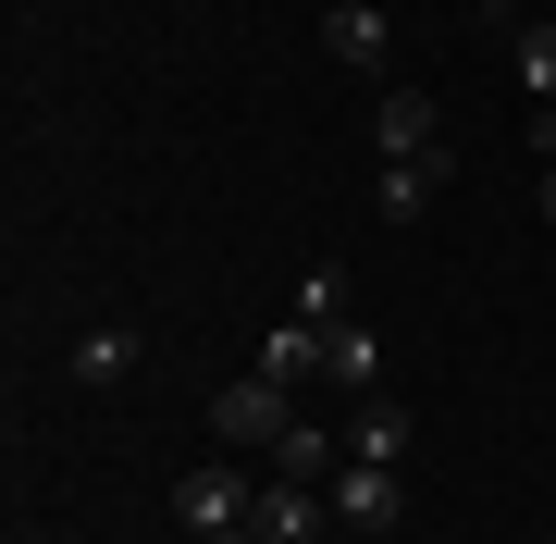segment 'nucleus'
I'll list each match as a JSON object with an SVG mask.
<instances>
[{
  "label": "nucleus",
  "mask_w": 556,
  "mask_h": 544,
  "mask_svg": "<svg viewBox=\"0 0 556 544\" xmlns=\"http://www.w3.org/2000/svg\"><path fill=\"white\" fill-rule=\"evenodd\" d=\"M298 322H321V334H334V322H358V298H346V273H334V261L298 284Z\"/></svg>",
  "instance_id": "4468645a"
},
{
  "label": "nucleus",
  "mask_w": 556,
  "mask_h": 544,
  "mask_svg": "<svg viewBox=\"0 0 556 544\" xmlns=\"http://www.w3.org/2000/svg\"><path fill=\"white\" fill-rule=\"evenodd\" d=\"M62 371H75V383H124V371H137V334H124V322H87L75 346H62Z\"/></svg>",
  "instance_id": "9b49d317"
},
{
  "label": "nucleus",
  "mask_w": 556,
  "mask_h": 544,
  "mask_svg": "<svg viewBox=\"0 0 556 544\" xmlns=\"http://www.w3.org/2000/svg\"><path fill=\"white\" fill-rule=\"evenodd\" d=\"M334 470H346V433L334 421H298V433L273 445V483H334Z\"/></svg>",
  "instance_id": "9d476101"
},
{
  "label": "nucleus",
  "mask_w": 556,
  "mask_h": 544,
  "mask_svg": "<svg viewBox=\"0 0 556 544\" xmlns=\"http://www.w3.org/2000/svg\"><path fill=\"white\" fill-rule=\"evenodd\" d=\"M408 445H420V421H408L396 396H346V458H383V470H396Z\"/></svg>",
  "instance_id": "0eeeda50"
},
{
  "label": "nucleus",
  "mask_w": 556,
  "mask_h": 544,
  "mask_svg": "<svg viewBox=\"0 0 556 544\" xmlns=\"http://www.w3.org/2000/svg\"><path fill=\"white\" fill-rule=\"evenodd\" d=\"M519 87H532V112H556V13L519 25Z\"/></svg>",
  "instance_id": "ddd939ff"
},
{
  "label": "nucleus",
  "mask_w": 556,
  "mask_h": 544,
  "mask_svg": "<svg viewBox=\"0 0 556 544\" xmlns=\"http://www.w3.org/2000/svg\"><path fill=\"white\" fill-rule=\"evenodd\" d=\"M321 50H334L346 75H383V62H396V25H383V0H334V13H321Z\"/></svg>",
  "instance_id": "39448f33"
},
{
  "label": "nucleus",
  "mask_w": 556,
  "mask_h": 544,
  "mask_svg": "<svg viewBox=\"0 0 556 544\" xmlns=\"http://www.w3.org/2000/svg\"><path fill=\"white\" fill-rule=\"evenodd\" d=\"M532 149H544V162H556V112H532Z\"/></svg>",
  "instance_id": "2eb2a0df"
},
{
  "label": "nucleus",
  "mask_w": 556,
  "mask_h": 544,
  "mask_svg": "<svg viewBox=\"0 0 556 544\" xmlns=\"http://www.w3.org/2000/svg\"><path fill=\"white\" fill-rule=\"evenodd\" d=\"M371 149H383V162H420V149H445L433 87H383V100H371Z\"/></svg>",
  "instance_id": "20e7f679"
},
{
  "label": "nucleus",
  "mask_w": 556,
  "mask_h": 544,
  "mask_svg": "<svg viewBox=\"0 0 556 544\" xmlns=\"http://www.w3.org/2000/svg\"><path fill=\"white\" fill-rule=\"evenodd\" d=\"M260 371H273V383H309V371H321V322H298V309H285V322L260 334Z\"/></svg>",
  "instance_id": "f8f14e48"
},
{
  "label": "nucleus",
  "mask_w": 556,
  "mask_h": 544,
  "mask_svg": "<svg viewBox=\"0 0 556 544\" xmlns=\"http://www.w3.org/2000/svg\"><path fill=\"white\" fill-rule=\"evenodd\" d=\"M544 223H556V162H544Z\"/></svg>",
  "instance_id": "dca6fc26"
},
{
  "label": "nucleus",
  "mask_w": 556,
  "mask_h": 544,
  "mask_svg": "<svg viewBox=\"0 0 556 544\" xmlns=\"http://www.w3.org/2000/svg\"><path fill=\"white\" fill-rule=\"evenodd\" d=\"M321 495H334V532H358V544H383V532L408 520V483H396L383 458H346V470H334Z\"/></svg>",
  "instance_id": "7ed1b4c3"
},
{
  "label": "nucleus",
  "mask_w": 556,
  "mask_h": 544,
  "mask_svg": "<svg viewBox=\"0 0 556 544\" xmlns=\"http://www.w3.org/2000/svg\"><path fill=\"white\" fill-rule=\"evenodd\" d=\"M321 383H334V396H383V334L371 322H334V334H321Z\"/></svg>",
  "instance_id": "6e6552de"
},
{
  "label": "nucleus",
  "mask_w": 556,
  "mask_h": 544,
  "mask_svg": "<svg viewBox=\"0 0 556 544\" xmlns=\"http://www.w3.org/2000/svg\"><path fill=\"white\" fill-rule=\"evenodd\" d=\"M321 520H334V495H321V483H273V470H260V544H309Z\"/></svg>",
  "instance_id": "423d86ee"
},
{
  "label": "nucleus",
  "mask_w": 556,
  "mask_h": 544,
  "mask_svg": "<svg viewBox=\"0 0 556 544\" xmlns=\"http://www.w3.org/2000/svg\"><path fill=\"white\" fill-rule=\"evenodd\" d=\"M433 199H445V149H420V162H383V174H371V211H383V223H420Z\"/></svg>",
  "instance_id": "1a4fd4ad"
},
{
  "label": "nucleus",
  "mask_w": 556,
  "mask_h": 544,
  "mask_svg": "<svg viewBox=\"0 0 556 544\" xmlns=\"http://www.w3.org/2000/svg\"><path fill=\"white\" fill-rule=\"evenodd\" d=\"M211 433H223V445H260V458H273V445L298 433V383H273V371L223 383V396H211Z\"/></svg>",
  "instance_id": "f03ea898"
},
{
  "label": "nucleus",
  "mask_w": 556,
  "mask_h": 544,
  "mask_svg": "<svg viewBox=\"0 0 556 544\" xmlns=\"http://www.w3.org/2000/svg\"><path fill=\"white\" fill-rule=\"evenodd\" d=\"M248 520H260V470H186V483H174V532L186 544H223Z\"/></svg>",
  "instance_id": "f257e3e1"
}]
</instances>
